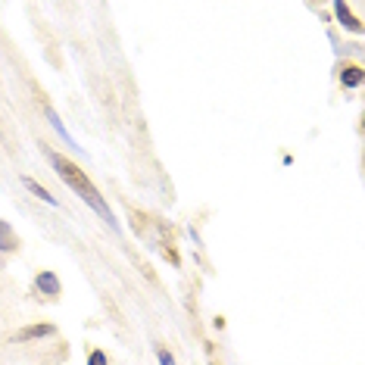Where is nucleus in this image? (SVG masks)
<instances>
[{"mask_svg": "<svg viewBox=\"0 0 365 365\" xmlns=\"http://www.w3.org/2000/svg\"><path fill=\"white\" fill-rule=\"evenodd\" d=\"M26 187L31 190V194H38V197H41V200H44V203H51V206H56V197H51V194H47V190H44V187H41V185H38V181H31V178H26Z\"/></svg>", "mask_w": 365, "mask_h": 365, "instance_id": "nucleus-4", "label": "nucleus"}, {"mask_svg": "<svg viewBox=\"0 0 365 365\" xmlns=\"http://www.w3.org/2000/svg\"><path fill=\"white\" fill-rule=\"evenodd\" d=\"M38 287L44 290L47 297H60V281H56L53 272H41V275H38Z\"/></svg>", "mask_w": 365, "mask_h": 365, "instance_id": "nucleus-2", "label": "nucleus"}, {"mask_svg": "<svg viewBox=\"0 0 365 365\" xmlns=\"http://www.w3.org/2000/svg\"><path fill=\"white\" fill-rule=\"evenodd\" d=\"M0 250L4 253L16 250V235H13V228L6 225V222H0Z\"/></svg>", "mask_w": 365, "mask_h": 365, "instance_id": "nucleus-3", "label": "nucleus"}, {"mask_svg": "<svg viewBox=\"0 0 365 365\" xmlns=\"http://www.w3.org/2000/svg\"><path fill=\"white\" fill-rule=\"evenodd\" d=\"M88 365H106V356L97 350V353H91V359H88Z\"/></svg>", "mask_w": 365, "mask_h": 365, "instance_id": "nucleus-8", "label": "nucleus"}, {"mask_svg": "<svg viewBox=\"0 0 365 365\" xmlns=\"http://www.w3.org/2000/svg\"><path fill=\"white\" fill-rule=\"evenodd\" d=\"M334 10H337V16H340V19H344V22H346V29H353V31H359V29H362V26H359V22H356V19H353V16H350V10H346V6H344V4H337V6H334Z\"/></svg>", "mask_w": 365, "mask_h": 365, "instance_id": "nucleus-5", "label": "nucleus"}, {"mask_svg": "<svg viewBox=\"0 0 365 365\" xmlns=\"http://www.w3.org/2000/svg\"><path fill=\"white\" fill-rule=\"evenodd\" d=\"M44 334H53V328H51V325H38V328H29V331H22V340H31V337H44Z\"/></svg>", "mask_w": 365, "mask_h": 365, "instance_id": "nucleus-6", "label": "nucleus"}, {"mask_svg": "<svg viewBox=\"0 0 365 365\" xmlns=\"http://www.w3.org/2000/svg\"><path fill=\"white\" fill-rule=\"evenodd\" d=\"M156 356H160V362H163V365H175V359H172V356H169V353H165V350H160V353H156Z\"/></svg>", "mask_w": 365, "mask_h": 365, "instance_id": "nucleus-9", "label": "nucleus"}, {"mask_svg": "<svg viewBox=\"0 0 365 365\" xmlns=\"http://www.w3.org/2000/svg\"><path fill=\"white\" fill-rule=\"evenodd\" d=\"M362 81V72L359 69H346L344 72V85H350V88H356Z\"/></svg>", "mask_w": 365, "mask_h": 365, "instance_id": "nucleus-7", "label": "nucleus"}, {"mask_svg": "<svg viewBox=\"0 0 365 365\" xmlns=\"http://www.w3.org/2000/svg\"><path fill=\"white\" fill-rule=\"evenodd\" d=\"M51 163H53V169H56V175H60L63 181H66V185H69L72 190H76V194L81 197V200H85L88 206H91V210H97V212H101L103 215V222H110V225L113 228H119V225H115V219H113V212L110 210H106V203H103V197L101 194H97V187L94 185H91V181H88V175H85V172H81L78 169V165L76 163H69V160H63V156H51Z\"/></svg>", "mask_w": 365, "mask_h": 365, "instance_id": "nucleus-1", "label": "nucleus"}]
</instances>
